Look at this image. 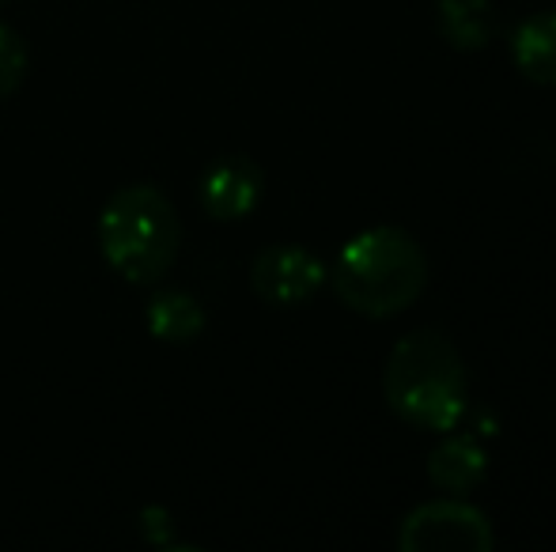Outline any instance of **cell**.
<instances>
[{
  "label": "cell",
  "instance_id": "52a82bcc",
  "mask_svg": "<svg viewBox=\"0 0 556 552\" xmlns=\"http://www.w3.org/2000/svg\"><path fill=\"white\" fill-rule=\"evenodd\" d=\"M428 477L446 496H469L489 477V454L473 435H446L428 454Z\"/></svg>",
  "mask_w": 556,
  "mask_h": 552
},
{
  "label": "cell",
  "instance_id": "5b68a950",
  "mask_svg": "<svg viewBox=\"0 0 556 552\" xmlns=\"http://www.w3.org/2000/svg\"><path fill=\"white\" fill-rule=\"evenodd\" d=\"M326 284V266L307 246H265L250 266V287L269 307H300Z\"/></svg>",
  "mask_w": 556,
  "mask_h": 552
},
{
  "label": "cell",
  "instance_id": "6da1fadb",
  "mask_svg": "<svg viewBox=\"0 0 556 552\" xmlns=\"http://www.w3.org/2000/svg\"><path fill=\"white\" fill-rule=\"evenodd\" d=\"M382 394L405 424L425 432H454L469 413L466 363L435 330L405 333L387 356Z\"/></svg>",
  "mask_w": 556,
  "mask_h": 552
},
{
  "label": "cell",
  "instance_id": "3957f363",
  "mask_svg": "<svg viewBox=\"0 0 556 552\" xmlns=\"http://www.w3.org/2000/svg\"><path fill=\"white\" fill-rule=\"evenodd\" d=\"M99 251L129 284H155L182 251V223L170 197L155 185H125L99 216Z\"/></svg>",
  "mask_w": 556,
  "mask_h": 552
},
{
  "label": "cell",
  "instance_id": "9c48e42d",
  "mask_svg": "<svg viewBox=\"0 0 556 552\" xmlns=\"http://www.w3.org/2000/svg\"><path fill=\"white\" fill-rule=\"evenodd\" d=\"M148 333L167 345H190L205 333V307L182 287H163L148 303Z\"/></svg>",
  "mask_w": 556,
  "mask_h": 552
},
{
  "label": "cell",
  "instance_id": "8fae6325",
  "mask_svg": "<svg viewBox=\"0 0 556 552\" xmlns=\"http://www.w3.org/2000/svg\"><path fill=\"white\" fill-rule=\"evenodd\" d=\"M27 68H30L27 42L8 23H0V99L20 91V84L27 80Z\"/></svg>",
  "mask_w": 556,
  "mask_h": 552
},
{
  "label": "cell",
  "instance_id": "8992f818",
  "mask_svg": "<svg viewBox=\"0 0 556 552\" xmlns=\"http://www.w3.org/2000/svg\"><path fill=\"white\" fill-rule=\"evenodd\" d=\"M265 175L254 159L247 155H224L201 178V208H205L213 220L235 223L242 216H250L262 201Z\"/></svg>",
  "mask_w": 556,
  "mask_h": 552
},
{
  "label": "cell",
  "instance_id": "277c9868",
  "mask_svg": "<svg viewBox=\"0 0 556 552\" xmlns=\"http://www.w3.org/2000/svg\"><path fill=\"white\" fill-rule=\"evenodd\" d=\"M397 549L402 552H492L496 530L489 515L466 500V496H440L413 508L397 526Z\"/></svg>",
  "mask_w": 556,
  "mask_h": 552
},
{
  "label": "cell",
  "instance_id": "30bf717a",
  "mask_svg": "<svg viewBox=\"0 0 556 552\" xmlns=\"http://www.w3.org/2000/svg\"><path fill=\"white\" fill-rule=\"evenodd\" d=\"M435 23L454 50H484L496 35L492 0H440Z\"/></svg>",
  "mask_w": 556,
  "mask_h": 552
},
{
  "label": "cell",
  "instance_id": "ba28073f",
  "mask_svg": "<svg viewBox=\"0 0 556 552\" xmlns=\"http://www.w3.org/2000/svg\"><path fill=\"white\" fill-rule=\"evenodd\" d=\"M511 61L527 80L556 88V8L522 20L511 35Z\"/></svg>",
  "mask_w": 556,
  "mask_h": 552
},
{
  "label": "cell",
  "instance_id": "7a4b0ae2",
  "mask_svg": "<svg viewBox=\"0 0 556 552\" xmlns=\"http://www.w3.org/2000/svg\"><path fill=\"white\" fill-rule=\"evenodd\" d=\"M428 258L405 228H367L341 246L333 261V292L364 318H394L420 299Z\"/></svg>",
  "mask_w": 556,
  "mask_h": 552
}]
</instances>
